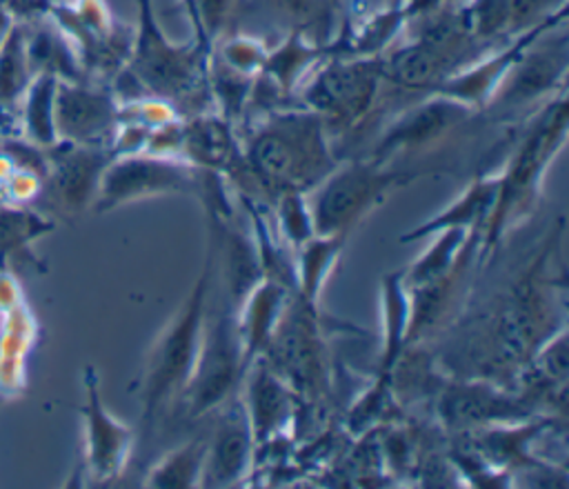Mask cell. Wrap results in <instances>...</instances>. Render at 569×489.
<instances>
[{
	"mask_svg": "<svg viewBox=\"0 0 569 489\" xmlns=\"http://www.w3.org/2000/svg\"><path fill=\"white\" fill-rule=\"evenodd\" d=\"M247 173L271 196L311 191L333 167L327 122L313 111L273 113L242 153Z\"/></svg>",
	"mask_w": 569,
	"mask_h": 489,
	"instance_id": "cell-1",
	"label": "cell"
},
{
	"mask_svg": "<svg viewBox=\"0 0 569 489\" xmlns=\"http://www.w3.org/2000/svg\"><path fill=\"white\" fill-rule=\"evenodd\" d=\"M209 276L211 269L207 260L182 307L171 316L149 351L142 380V409L147 422H151L169 400L182 396L191 380L204 336V298Z\"/></svg>",
	"mask_w": 569,
	"mask_h": 489,
	"instance_id": "cell-2",
	"label": "cell"
},
{
	"mask_svg": "<svg viewBox=\"0 0 569 489\" xmlns=\"http://www.w3.org/2000/svg\"><path fill=\"white\" fill-rule=\"evenodd\" d=\"M567 129V113H565V100L551 102L542 120L527 133L518 151L513 153V160L500 173V191L493 207V213L485 229V247L496 244L502 233L513 227L520 218H525L531 207L536 204L538 189L542 173L549 164V160L558 153Z\"/></svg>",
	"mask_w": 569,
	"mask_h": 489,
	"instance_id": "cell-3",
	"label": "cell"
},
{
	"mask_svg": "<svg viewBox=\"0 0 569 489\" xmlns=\"http://www.w3.org/2000/svg\"><path fill=\"white\" fill-rule=\"evenodd\" d=\"M207 42L171 44L158 29L149 0H140V29L131 53V78L160 100L196 102L207 73Z\"/></svg>",
	"mask_w": 569,
	"mask_h": 489,
	"instance_id": "cell-4",
	"label": "cell"
},
{
	"mask_svg": "<svg viewBox=\"0 0 569 489\" xmlns=\"http://www.w3.org/2000/svg\"><path fill=\"white\" fill-rule=\"evenodd\" d=\"M262 358L296 396L316 398L325 391L327 356L316 305L307 302L298 291H291Z\"/></svg>",
	"mask_w": 569,
	"mask_h": 489,
	"instance_id": "cell-5",
	"label": "cell"
},
{
	"mask_svg": "<svg viewBox=\"0 0 569 489\" xmlns=\"http://www.w3.org/2000/svg\"><path fill=\"white\" fill-rule=\"evenodd\" d=\"M385 162H347L336 164L313 189L309 202L313 229L320 236L349 233L373 207H378L400 176L385 169Z\"/></svg>",
	"mask_w": 569,
	"mask_h": 489,
	"instance_id": "cell-6",
	"label": "cell"
},
{
	"mask_svg": "<svg viewBox=\"0 0 569 489\" xmlns=\"http://www.w3.org/2000/svg\"><path fill=\"white\" fill-rule=\"evenodd\" d=\"M200 180L202 173L184 158L129 153L104 167L96 207L98 211H109L118 204L158 193H193L200 189Z\"/></svg>",
	"mask_w": 569,
	"mask_h": 489,
	"instance_id": "cell-7",
	"label": "cell"
},
{
	"mask_svg": "<svg viewBox=\"0 0 569 489\" xmlns=\"http://www.w3.org/2000/svg\"><path fill=\"white\" fill-rule=\"evenodd\" d=\"M244 371L247 360L236 320L224 313L213 325H204L202 347L191 380L182 393L189 416L198 418L227 405Z\"/></svg>",
	"mask_w": 569,
	"mask_h": 489,
	"instance_id": "cell-8",
	"label": "cell"
},
{
	"mask_svg": "<svg viewBox=\"0 0 569 489\" xmlns=\"http://www.w3.org/2000/svg\"><path fill=\"white\" fill-rule=\"evenodd\" d=\"M380 78V60H338L311 78L302 98L307 109L318 113L327 124H351L371 109Z\"/></svg>",
	"mask_w": 569,
	"mask_h": 489,
	"instance_id": "cell-9",
	"label": "cell"
},
{
	"mask_svg": "<svg viewBox=\"0 0 569 489\" xmlns=\"http://www.w3.org/2000/svg\"><path fill=\"white\" fill-rule=\"evenodd\" d=\"M471 113V104L438 91L431 100L407 109L385 133L380 140L373 160L385 162L389 156L398 151H413L420 149L436 138L445 136L456 124L465 122Z\"/></svg>",
	"mask_w": 569,
	"mask_h": 489,
	"instance_id": "cell-10",
	"label": "cell"
},
{
	"mask_svg": "<svg viewBox=\"0 0 569 489\" xmlns=\"http://www.w3.org/2000/svg\"><path fill=\"white\" fill-rule=\"evenodd\" d=\"M247 400L244 413L256 445L271 442L282 436L293 418L296 391L264 362L262 356L247 365Z\"/></svg>",
	"mask_w": 569,
	"mask_h": 489,
	"instance_id": "cell-11",
	"label": "cell"
},
{
	"mask_svg": "<svg viewBox=\"0 0 569 489\" xmlns=\"http://www.w3.org/2000/svg\"><path fill=\"white\" fill-rule=\"evenodd\" d=\"M56 133L73 144H98L116 124L113 100L80 84H56Z\"/></svg>",
	"mask_w": 569,
	"mask_h": 489,
	"instance_id": "cell-12",
	"label": "cell"
},
{
	"mask_svg": "<svg viewBox=\"0 0 569 489\" xmlns=\"http://www.w3.org/2000/svg\"><path fill=\"white\" fill-rule=\"evenodd\" d=\"M253 445L256 442L247 422L244 405L236 400L216 425L213 438L207 449V462L200 487L238 485L251 467Z\"/></svg>",
	"mask_w": 569,
	"mask_h": 489,
	"instance_id": "cell-13",
	"label": "cell"
},
{
	"mask_svg": "<svg viewBox=\"0 0 569 489\" xmlns=\"http://www.w3.org/2000/svg\"><path fill=\"white\" fill-rule=\"evenodd\" d=\"M440 416L451 427L487 425V422H513L529 416L525 398H511L491 382H460L440 396Z\"/></svg>",
	"mask_w": 569,
	"mask_h": 489,
	"instance_id": "cell-14",
	"label": "cell"
},
{
	"mask_svg": "<svg viewBox=\"0 0 569 489\" xmlns=\"http://www.w3.org/2000/svg\"><path fill=\"white\" fill-rule=\"evenodd\" d=\"M87 460L98 478H113L122 471L129 453L133 433L127 425L113 420L102 407L93 369H87Z\"/></svg>",
	"mask_w": 569,
	"mask_h": 489,
	"instance_id": "cell-15",
	"label": "cell"
},
{
	"mask_svg": "<svg viewBox=\"0 0 569 489\" xmlns=\"http://www.w3.org/2000/svg\"><path fill=\"white\" fill-rule=\"evenodd\" d=\"M109 164L107 153L98 144H69L53 158L51 193L71 211L87 207L100 184V176Z\"/></svg>",
	"mask_w": 569,
	"mask_h": 489,
	"instance_id": "cell-16",
	"label": "cell"
},
{
	"mask_svg": "<svg viewBox=\"0 0 569 489\" xmlns=\"http://www.w3.org/2000/svg\"><path fill=\"white\" fill-rule=\"evenodd\" d=\"M291 291L293 289H289L278 280L262 278L256 287H251V291L238 305L236 327L242 340L247 365L253 358L262 356L264 347L269 345L278 327V320L287 307Z\"/></svg>",
	"mask_w": 569,
	"mask_h": 489,
	"instance_id": "cell-17",
	"label": "cell"
},
{
	"mask_svg": "<svg viewBox=\"0 0 569 489\" xmlns=\"http://www.w3.org/2000/svg\"><path fill=\"white\" fill-rule=\"evenodd\" d=\"M500 191V178L498 176H482L476 178L447 209L436 213L433 218L420 222L416 229L407 231L400 240L411 242L427 236H433L449 227H462L467 231H482L487 229V222L493 213L496 200Z\"/></svg>",
	"mask_w": 569,
	"mask_h": 489,
	"instance_id": "cell-18",
	"label": "cell"
},
{
	"mask_svg": "<svg viewBox=\"0 0 569 489\" xmlns=\"http://www.w3.org/2000/svg\"><path fill=\"white\" fill-rule=\"evenodd\" d=\"M180 151L191 164L216 173L236 171L244 162L229 129V122L202 113L182 127Z\"/></svg>",
	"mask_w": 569,
	"mask_h": 489,
	"instance_id": "cell-19",
	"label": "cell"
},
{
	"mask_svg": "<svg viewBox=\"0 0 569 489\" xmlns=\"http://www.w3.org/2000/svg\"><path fill=\"white\" fill-rule=\"evenodd\" d=\"M567 69V44L565 38L551 47H542L536 53L520 56L507 73L500 87L505 102H527L533 96L553 87L556 78H562Z\"/></svg>",
	"mask_w": 569,
	"mask_h": 489,
	"instance_id": "cell-20",
	"label": "cell"
},
{
	"mask_svg": "<svg viewBox=\"0 0 569 489\" xmlns=\"http://www.w3.org/2000/svg\"><path fill=\"white\" fill-rule=\"evenodd\" d=\"M382 62V76L407 89H438L458 64L456 58L416 40Z\"/></svg>",
	"mask_w": 569,
	"mask_h": 489,
	"instance_id": "cell-21",
	"label": "cell"
},
{
	"mask_svg": "<svg viewBox=\"0 0 569 489\" xmlns=\"http://www.w3.org/2000/svg\"><path fill=\"white\" fill-rule=\"evenodd\" d=\"M345 233H327L320 236L316 233L307 242L298 247V267L296 271V291L311 305L318 302V296L331 276L342 244H345Z\"/></svg>",
	"mask_w": 569,
	"mask_h": 489,
	"instance_id": "cell-22",
	"label": "cell"
},
{
	"mask_svg": "<svg viewBox=\"0 0 569 489\" xmlns=\"http://www.w3.org/2000/svg\"><path fill=\"white\" fill-rule=\"evenodd\" d=\"M382 356H380V371L389 373L391 367L398 362L405 345H407V329H409V293L402 280V271L389 273L382 280Z\"/></svg>",
	"mask_w": 569,
	"mask_h": 489,
	"instance_id": "cell-23",
	"label": "cell"
},
{
	"mask_svg": "<svg viewBox=\"0 0 569 489\" xmlns=\"http://www.w3.org/2000/svg\"><path fill=\"white\" fill-rule=\"evenodd\" d=\"M207 449H209V442L200 438L171 449L151 467L144 485L158 487V489L200 487L204 462H207Z\"/></svg>",
	"mask_w": 569,
	"mask_h": 489,
	"instance_id": "cell-24",
	"label": "cell"
},
{
	"mask_svg": "<svg viewBox=\"0 0 569 489\" xmlns=\"http://www.w3.org/2000/svg\"><path fill=\"white\" fill-rule=\"evenodd\" d=\"M56 76L42 73L29 89L24 118L27 129L40 144H51L56 140L53 122V100H56Z\"/></svg>",
	"mask_w": 569,
	"mask_h": 489,
	"instance_id": "cell-25",
	"label": "cell"
},
{
	"mask_svg": "<svg viewBox=\"0 0 569 489\" xmlns=\"http://www.w3.org/2000/svg\"><path fill=\"white\" fill-rule=\"evenodd\" d=\"M302 191H284L278 196V222L282 238L298 249L302 242L316 236L311 207Z\"/></svg>",
	"mask_w": 569,
	"mask_h": 489,
	"instance_id": "cell-26",
	"label": "cell"
},
{
	"mask_svg": "<svg viewBox=\"0 0 569 489\" xmlns=\"http://www.w3.org/2000/svg\"><path fill=\"white\" fill-rule=\"evenodd\" d=\"M29 60L20 29H11L0 51V100H13L27 84Z\"/></svg>",
	"mask_w": 569,
	"mask_h": 489,
	"instance_id": "cell-27",
	"label": "cell"
},
{
	"mask_svg": "<svg viewBox=\"0 0 569 489\" xmlns=\"http://www.w3.org/2000/svg\"><path fill=\"white\" fill-rule=\"evenodd\" d=\"M264 2L280 18L289 20L296 27V31H302V27L316 24V20L322 16L325 2L329 0H264Z\"/></svg>",
	"mask_w": 569,
	"mask_h": 489,
	"instance_id": "cell-28",
	"label": "cell"
},
{
	"mask_svg": "<svg viewBox=\"0 0 569 489\" xmlns=\"http://www.w3.org/2000/svg\"><path fill=\"white\" fill-rule=\"evenodd\" d=\"M36 231V220L22 213H0V249L20 244L24 236Z\"/></svg>",
	"mask_w": 569,
	"mask_h": 489,
	"instance_id": "cell-29",
	"label": "cell"
},
{
	"mask_svg": "<svg viewBox=\"0 0 569 489\" xmlns=\"http://www.w3.org/2000/svg\"><path fill=\"white\" fill-rule=\"evenodd\" d=\"M47 0H7V7L18 11V13H31L38 11L40 7H44Z\"/></svg>",
	"mask_w": 569,
	"mask_h": 489,
	"instance_id": "cell-30",
	"label": "cell"
},
{
	"mask_svg": "<svg viewBox=\"0 0 569 489\" xmlns=\"http://www.w3.org/2000/svg\"><path fill=\"white\" fill-rule=\"evenodd\" d=\"M329 2H331V4H336V2H338V0H329Z\"/></svg>",
	"mask_w": 569,
	"mask_h": 489,
	"instance_id": "cell-31",
	"label": "cell"
}]
</instances>
